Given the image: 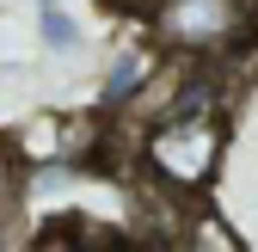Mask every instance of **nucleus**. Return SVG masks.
<instances>
[{
  "label": "nucleus",
  "instance_id": "6",
  "mask_svg": "<svg viewBox=\"0 0 258 252\" xmlns=\"http://www.w3.org/2000/svg\"><path fill=\"white\" fill-rule=\"evenodd\" d=\"M25 228V166L13 160L7 136H0V240Z\"/></svg>",
  "mask_w": 258,
  "mask_h": 252
},
{
  "label": "nucleus",
  "instance_id": "1",
  "mask_svg": "<svg viewBox=\"0 0 258 252\" xmlns=\"http://www.w3.org/2000/svg\"><path fill=\"white\" fill-rule=\"evenodd\" d=\"M221 166H228V117L221 111L154 117L148 130H136V172L178 203H203Z\"/></svg>",
  "mask_w": 258,
  "mask_h": 252
},
{
  "label": "nucleus",
  "instance_id": "7",
  "mask_svg": "<svg viewBox=\"0 0 258 252\" xmlns=\"http://www.w3.org/2000/svg\"><path fill=\"white\" fill-rule=\"evenodd\" d=\"M92 252H148V246H136V240H123V234H117V240H99Z\"/></svg>",
  "mask_w": 258,
  "mask_h": 252
},
{
  "label": "nucleus",
  "instance_id": "3",
  "mask_svg": "<svg viewBox=\"0 0 258 252\" xmlns=\"http://www.w3.org/2000/svg\"><path fill=\"white\" fill-rule=\"evenodd\" d=\"M160 61H166V55H160L148 37L117 43V49L105 55V68H99V105H92V111H99V117H123V111L148 92V80L160 74Z\"/></svg>",
  "mask_w": 258,
  "mask_h": 252
},
{
  "label": "nucleus",
  "instance_id": "2",
  "mask_svg": "<svg viewBox=\"0 0 258 252\" xmlns=\"http://www.w3.org/2000/svg\"><path fill=\"white\" fill-rule=\"evenodd\" d=\"M142 37L166 61H228L258 19L252 0H136Z\"/></svg>",
  "mask_w": 258,
  "mask_h": 252
},
{
  "label": "nucleus",
  "instance_id": "4",
  "mask_svg": "<svg viewBox=\"0 0 258 252\" xmlns=\"http://www.w3.org/2000/svg\"><path fill=\"white\" fill-rule=\"evenodd\" d=\"M172 252H246V240H240V228H234L215 203H190Z\"/></svg>",
  "mask_w": 258,
  "mask_h": 252
},
{
  "label": "nucleus",
  "instance_id": "5",
  "mask_svg": "<svg viewBox=\"0 0 258 252\" xmlns=\"http://www.w3.org/2000/svg\"><path fill=\"white\" fill-rule=\"evenodd\" d=\"M80 37H86V31H80V19L61 7V0H37V43L49 55H74Z\"/></svg>",
  "mask_w": 258,
  "mask_h": 252
}]
</instances>
